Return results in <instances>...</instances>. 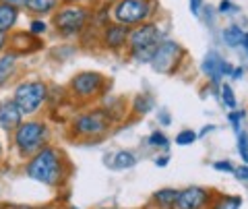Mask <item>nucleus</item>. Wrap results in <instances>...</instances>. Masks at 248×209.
<instances>
[{"mask_svg":"<svg viewBox=\"0 0 248 209\" xmlns=\"http://www.w3.org/2000/svg\"><path fill=\"white\" fill-rule=\"evenodd\" d=\"M238 11H240V6H236L232 0H221L219 6H217V13L219 15H234Z\"/></svg>","mask_w":248,"mask_h":209,"instance_id":"obj_27","label":"nucleus"},{"mask_svg":"<svg viewBox=\"0 0 248 209\" xmlns=\"http://www.w3.org/2000/svg\"><path fill=\"white\" fill-rule=\"evenodd\" d=\"M242 75H244V68L242 66H234V71H232V79H234V81H240V79H242Z\"/></svg>","mask_w":248,"mask_h":209,"instance_id":"obj_33","label":"nucleus"},{"mask_svg":"<svg viewBox=\"0 0 248 209\" xmlns=\"http://www.w3.org/2000/svg\"><path fill=\"white\" fill-rule=\"evenodd\" d=\"M50 129L42 120H23L21 125L15 129L13 143L19 149L21 156H33L42 149L48 141Z\"/></svg>","mask_w":248,"mask_h":209,"instance_id":"obj_3","label":"nucleus"},{"mask_svg":"<svg viewBox=\"0 0 248 209\" xmlns=\"http://www.w3.org/2000/svg\"><path fill=\"white\" fill-rule=\"evenodd\" d=\"M21 122H23V112L13 97L0 102V129L6 130V133H15V129Z\"/></svg>","mask_w":248,"mask_h":209,"instance_id":"obj_13","label":"nucleus"},{"mask_svg":"<svg viewBox=\"0 0 248 209\" xmlns=\"http://www.w3.org/2000/svg\"><path fill=\"white\" fill-rule=\"evenodd\" d=\"M188 6H190V13L195 15V17H201L205 2H203V0H188Z\"/></svg>","mask_w":248,"mask_h":209,"instance_id":"obj_29","label":"nucleus"},{"mask_svg":"<svg viewBox=\"0 0 248 209\" xmlns=\"http://www.w3.org/2000/svg\"><path fill=\"white\" fill-rule=\"evenodd\" d=\"M209 191L201 187H188L178 193V201L174 209H205L209 203Z\"/></svg>","mask_w":248,"mask_h":209,"instance_id":"obj_12","label":"nucleus"},{"mask_svg":"<svg viewBox=\"0 0 248 209\" xmlns=\"http://www.w3.org/2000/svg\"><path fill=\"white\" fill-rule=\"evenodd\" d=\"M238 151H240V158L244 160V164H248V133L246 130H240L238 133Z\"/></svg>","mask_w":248,"mask_h":209,"instance_id":"obj_25","label":"nucleus"},{"mask_svg":"<svg viewBox=\"0 0 248 209\" xmlns=\"http://www.w3.org/2000/svg\"><path fill=\"white\" fill-rule=\"evenodd\" d=\"M133 110L137 112V114H147L149 110H153V97L151 96H145V94H141V96H137L135 97V108Z\"/></svg>","mask_w":248,"mask_h":209,"instance_id":"obj_22","label":"nucleus"},{"mask_svg":"<svg viewBox=\"0 0 248 209\" xmlns=\"http://www.w3.org/2000/svg\"><path fill=\"white\" fill-rule=\"evenodd\" d=\"M201 68H203V73L207 75V79L213 87H219V85L223 83V77H230L232 71H234V66H232L226 58H221L215 50L205 54Z\"/></svg>","mask_w":248,"mask_h":209,"instance_id":"obj_10","label":"nucleus"},{"mask_svg":"<svg viewBox=\"0 0 248 209\" xmlns=\"http://www.w3.org/2000/svg\"><path fill=\"white\" fill-rule=\"evenodd\" d=\"M19 58H21L19 54L11 48L0 54V87H4L15 77V73L19 68Z\"/></svg>","mask_w":248,"mask_h":209,"instance_id":"obj_14","label":"nucleus"},{"mask_svg":"<svg viewBox=\"0 0 248 209\" xmlns=\"http://www.w3.org/2000/svg\"><path fill=\"white\" fill-rule=\"evenodd\" d=\"M184 56H186V50L180 44L174 40H164L149 64L153 66V71H157L161 75H174Z\"/></svg>","mask_w":248,"mask_h":209,"instance_id":"obj_7","label":"nucleus"},{"mask_svg":"<svg viewBox=\"0 0 248 209\" xmlns=\"http://www.w3.org/2000/svg\"><path fill=\"white\" fill-rule=\"evenodd\" d=\"M6 44H9V35H6V33H0V54L6 52Z\"/></svg>","mask_w":248,"mask_h":209,"instance_id":"obj_34","label":"nucleus"},{"mask_svg":"<svg viewBox=\"0 0 248 209\" xmlns=\"http://www.w3.org/2000/svg\"><path fill=\"white\" fill-rule=\"evenodd\" d=\"M219 97H221V104L226 106V108H230V110H236V106H238V102H236V96H234V89H232V85H228V83H221L219 87Z\"/></svg>","mask_w":248,"mask_h":209,"instance_id":"obj_21","label":"nucleus"},{"mask_svg":"<svg viewBox=\"0 0 248 209\" xmlns=\"http://www.w3.org/2000/svg\"><path fill=\"white\" fill-rule=\"evenodd\" d=\"M128 35H130V27L122 25V23H110L104 27L102 32V44L108 50H122L128 46Z\"/></svg>","mask_w":248,"mask_h":209,"instance_id":"obj_11","label":"nucleus"},{"mask_svg":"<svg viewBox=\"0 0 248 209\" xmlns=\"http://www.w3.org/2000/svg\"><path fill=\"white\" fill-rule=\"evenodd\" d=\"M221 40L226 42L230 48H238V46L244 44L246 33H244V29L240 25H228L226 29H221Z\"/></svg>","mask_w":248,"mask_h":209,"instance_id":"obj_16","label":"nucleus"},{"mask_svg":"<svg viewBox=\"0 0 248 209\" xmlns=\"http://www.w3.org/2000/svg\"><path fill=\"white\" fill-rule=\"evenodd\" d=\"M213 130V125H209V127H205L203 130H201V135H207V133H211Z\"/></svg>","mask_w":248,"mask_h":209,"instance_id":"obj_37","label":"nucleus"},{"mask_svg":"<svg viewBox=\"0 0 248 209\" xmlns=\"http://www.w3.org/2000/svg\"><path fill=\"white\" fill-rule=\"evenodd\" d=\"M19 21V9L6 4V2H0V33H6L9 35L15 25Z\"/></svg>","mask_w":248,"mask_h":209,"instance_id":"obj_15","label":"nucleus"},{"mask_svg":"<svg viewBox=\"0 0 248 209\" xmlns=\"http://www.w3.org/2000/svg\"><path fill=\"white\" fill-rule=\"evenodd\" d=\"M0 2H6V4H11L15 6V9H27V4H29V0H0Z\"/></svg>","mask_w":248,"mask_h":209,"instance_id":"obj_31","label":"nucleus"},{"mask_svg":"<svg viewBox=\"0 0 248 209\" xmlns=\"http://www.w3.org/2000/svg\"><path fill=\"white\" fill-rule=\"evenodd\" d=\"M164 40H166V32L157 23L147 21V23H141V25H135L128 35V46H126L128 56L135 63L149 64Z\"/></svg>","mask_w":248,"mask_h":209,"instance_id":"obj_2","label":"nucleus"},{"mask_svg":"<svg viewBox=\"0 0 248 209\" xmlns=\"http://www.w3.org/2000/svg\"><path fill=\"white\" fill-rule=\"evenodd\" d=\"M213 168H215V170H219V172H236V168L232 166L230 161H226V160H223V161H215Z\"/></svg>","mask_w":248,"mask_h":209,"instance_id":"obj_30","label":"nucleus"},{"mask_svg":"<svg viewBox=\"0 0 248 209\" xmlns=\"http://www.w3.org/2000/svg\"><path fill=\"white\" fill-rule=\"evenodd\" d=\"M242 48L246 50V56H248V35H246V40H244V44H242Z\"/></svg>","mask_w":248,"mask_h":209,"instance_id":"obj_38","label":"nucleus"},{"mask_svg":"<svg viewBox=\"0 0 248 209\" xmlns=\"http://www.w3.org/2000/svg\"><path fill=\"white\" fill-rule=\"evenodd\" d=\"M155 13V0H116L110 6V15L122 25H141L151 21Z\"/></svg>","mask_w":248,"mask_h":209,"instance_id":"obj_5","label":"nucleus"},{"mask_svg":"<svg viewBox=\"0 0 248 209\" xmlns=\"http://www.w3.org/2000/svg\"><path fill=\"white\" fill-rule=\"evenodd\" d=\"M168 156H161V158H157V160H155V164H157L159 168H164V166H168Z\"/></svg>","mask_w":248,"mask_h":209,"instance_id":"obj_35","label":"nucleus"},{"mask_svg":"<svg viewBox=\"0 0 248 209\" xmlns=\"http://www.w3.org/2000/svg\"><path fill=\"white\" fill-rule=\"evenodd\" d=\"M0 160H2V145H0Z\"/></svg>","mask_w":248,"mask_h":209,"instance_id":"obj_39","label":"nucleus"},{"mask_svg":"<svg viewBox=\"0 0 248 209\" xmlns=\"http://www.w3.org/2000/svg\"><path fill=\"white\" fill-rule=\"evenodd\" d=\"M104 85H106L104 75H99L95 71H93V73L91 71H85V73L75 75L73 79H71V83H68V87H71L75 97H79V99H91V97L99 96V91L104 89Z\"/></svg>","mask_w":248,"mask_h":209,"instance_id":"obj_9","label":"nucleus"},{"mask_svg":"<svg viewBox=\"0 0 248 209\" xmlns=\"http://www.w3.org/2000/svg\"><path fill=\"white\" fill-rule=\"evenodd\" d=\"M240 205H242V199L240 197H234V195H219L213 205L209 209H240Z\"/></svg>","mask_w":248,"mask_h":209,"instance_id":"obj_20","label":"nucleus"},{"mask_svg":"<svg viewBox=\"0 0 248 209\" xmlns=\"http://www.w3.org/2000/svg\"><path fill=\"white\" fill-rule=\"evenodd\" d=\"M87 21H89V11L85 9V6L64 4L54 13L52 25L60 35L71 37V35L81 33L85 29V25H87Z\"/></svg>","mask_w":248,"mask_h":209,"instance_id":"obj_6","label":"nucleus"},{"mask_svg":"<svg viewBox=\"0 0 248 209\" xmlns=\"http://www.w3.org/2000/svg\"><path fill=\"white\" fill-rule=\"evenodd\" d=\"M242 118H244V112L242 110H232L228 114V120L232 122V127H234L236 133H240V120H242Z\"/></svg>","mask_w":248,"mask_h":209,"instance_id":"obj_28","label":"nucleus"},{"mask_svg":"<svg viewBox=\"0 0 248 209\" xmlns=\"http://www.w3.org/2000/svg\"><path fill=\"white\" fill-rule=\"evenodd\" d=\"M197 133H195V130H192V129H184V130H180V133H178L176 135V139H174V141H176V145H190V143H195L197 141Z\"/></svg>","mask_w":248,"mask_h":209,"instance_id":"obj_23","label":"nucleus"},{"mask_svg":"<svg viewBox=\"0 0 248 209\" xmlns=\"http://www.w3.org/2000/svg\"><path fill=\"white\" fill-rule=\"evenodd\" d=\"M29 32L40 37V35H44L46 32H48V25H46V21H42V19H33L29 23Z\"/></svg>","mask_w":248,"mask_h":209,"instance_id":"obj_26","label":"nucleus"},{"mask_svg":"<svg viewBox=\"0 0 248 209\" xmlns=\"http://www.w3.org/2000/svg\"><path fill=\"white\" fill-rule=\"evenodd\" d=\"M137 166V156L133 151H116L110 158V168L114 170H128Z\"/></svg>","mask_w":248,"mask_h":209,"instance_id":"obj_19","label":"nucleus"},{"mask_svg":"<svg viewBox=\"0 0 248 209\" xmlns=\"http://www.w3.org/2000/svg\"><path fill=\"white\" fill-rule=\"evenodd\" d=\"M159 120L164 122V125H170V114H168V112H161V114H159Z\"/></svg>","mask_w":248,"mask_h":209,"instance_id":"obj_36","label":"nucleus"},{"mask_svg":"<svg viewBox=\"0 0 248 209\" xmlns=\"http://www.w3.org/2000/svg\"><path fill=\"white\" fill-rule=\"evenodd\" d=\"M147 143H149L151 147H161V149H168V145H170L168 137L161 133V130H153V133L149 135V139H147Z\"/></svg>","mask_w":248,"mask_h":209,"instance_id":"obj_24","label":"nucleus"},{"mask_svg":"<svg viewBox=\"0 0 248 209\" xmlns=\"http://www.w3.org/2000/svg\"><path fill=\"white\" fill-rule=\"evenodd\" d=\"M25 174L35 182H42L46 187H56L64 176V160L56 147L44 145L40 151L33 153L25 164Z\"/></svg>","mask_w":248,"mask_h":209,"instance_id":"obj_1","label":"nucleus"},{"mask_svg":"<svg viewBox=\"0 0 248 209\" xmlns=\"http://www.w3.org/2000/svg\"><path fill=\"white\" fill-rule=\"evenodd\" d=\"M62 0H29L27 11L35 15H54L60 9Z\"/></svg>","mask_w":248,"mask_h":209,"instance_id":"obj_17","label":"nucleus"},{"mask_svg":"<svg viewBox=\"0 0 248 209\" xmlns=\"http://www.w3.org/2000/svg\"><path fill=\"white\" fill-rule=\"evenodd\" d=\"M112 125V118L106 110H91L81 114L79 118L73 122V133L77 137H99L108 133V129Z\"/></svg>","mask_w":248,"mask_h":209,"instance_id":"obj_8","label":"nucleus"},{"mask_svg":"<svg viewBox=\"0 0 248 209\" xmlns=\"http://www.w3.org/2000/svg\"><path fill=\"white\" fill-rule=\"evenodd\" d=\"M48 97H50L48 83L40 79L21 81L13 91V99L21 108L23 116H31V114L40 112V108L48 102Z\"/></svg>","mask_w":248,"mask_h":209,"instance_id":"obj_4","label":"nucleus"},{"mask_svg":"<svg viewBox=\"0 0 248 209\" xmlns=\"http://www.w3.org/2000/svg\"><path fill=\"white\" fill-rule=\"evenodd\" d=\"M178 193L176 189H161V191H155L153 193V201L157 203V207L161 209H174L176 207V201H178Z\"/></svg>","mask_w":248,"mask_h":209,"instance_id":"obj_18","label":"nucleus"},{"mask_svg":"<svg viewBox=\"0 0 248 209\" xmlns=\"http://www.w3.org/2000/svg\"><path fill=\"white\" fill-rule=\"evenodd\" d=\"M114 2H116V0H114Z\"/></svg>","mask_w":248,"mask_h":209,"instance_id":"obj_40","label":"nucleus"},{"mask_svg":"<svg viewBox=\"0 0 248 209\" xmlns=\"http://www.w3.org/2000/svg\"><path fill=\"white\" fill-rule=\"evenodd\" d=\"M236 176L240 178V180L248 182V164H246V166H240V168H236Z\"/></svg>","mask_w":248,"mask_h":209,"instance_id":"obj_32","label":"nucleus"}]
</instances>
